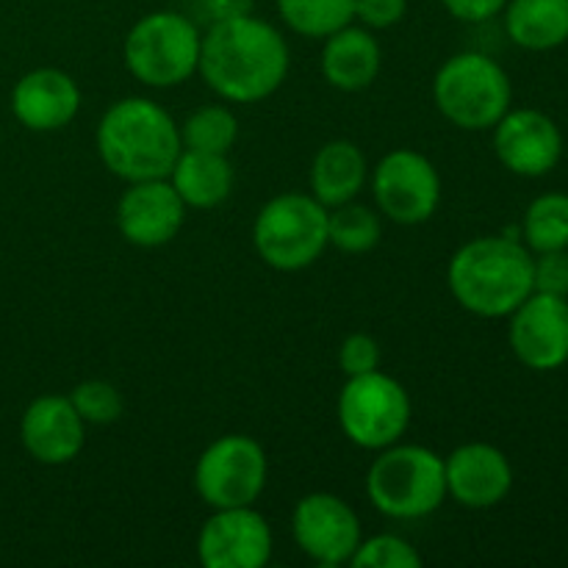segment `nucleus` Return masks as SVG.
<instances>
[{
	"instance_id": "obj_8",
	"label": "nucleus",
	"mask_w": 568,
	"mask_h": 568,
	"mask_svg": "<svg viewBox=\"0 0 568 568\" xmlns=\"http://www.w3.org/2000/svg\"><path fill=\"white\" fill-rule=\"evenodd\" d=\"M410 394L399 381L375 369L347 377L336 403L338 427L355 447L381 453L405 436L410 425Z\"/></svg>"
},
{
	"instance_id": "obj_1",
	"label": "nucleus",
	"mask_w": 568,
	"mask_h": 568,
	"mask_svg": "<svg viewBox=\"0 0 568 568\" xmlns=\"http://www.w3.org/2000/svg\"><path fill=\"white\" fill-rule=\"evenodd\" d=\"M288 44L272 22L244 14L211 22L200 42L205 87L227 103H258L272 98L288 75Z\"/></svg>"
},
{
	"instance_id": "obj_30",
	"label": "nucleus",
	"mask_w": 568,
	"mask_h": 568,
	"mask_svg": "<svg viewBox=\"0 0 568 568\" xmlns=\"http://www.w3.org/2000/svg\"><path fill=\"white\" fill-rule=\"evenodd\" d=\"M532 292L568 297V253L552 250L532 258Z\"/></svg>"
},
{
	"instance_id": "obj_11",
	"label": "nucleus",
	"mask_w": 568,
	"mask_h": 568,
	"mask_svg": "<svg viewBox=\"0 0 568 568\" xmlns=\"http://www.w3.org/2000/svg\"><path fill=\"white\" fill-rule=\"evenodd\" d=\"M292 536L300 552L316 566L349 564L361 544V519L342 497L327 491L305 494L292 510Z\"/></svg>"
},
{
	"instance_id": "obj_4",
	"label": "nucleus",
	"mask_w": 568,
	"mask_h": 568,
	"mask_svg": "<svg viewBox=\"0 0 568 568\" xmlns=\"http://www.w3.org/2000/svg\"><path fill=\"white\" fill-rule=\"evenodd\" d=\"M366 497L388 519H425L447 499L444 458L422 444H392L366 471Z\"/></svg>"
},
{
	"instance_id": "obj_26",
	"label": "nucleus",
	"mask_w": 568,
	"mask_h": 568,
	"mask_svg": "<svg viewBox=\"0 0 568 568\" xmlns=\"http://www.w3.org/2000/svg\"><path fill=\"white\" fill-rule=\"evenodd\" d=\"M525 242L532 253L568 247V194L549 192L530 203L525 214Z\"/></svg>"
},
{
	"instance_id": "obj_29",
	"label": "nucleus",
	"mask_w": 568,
	"mask_h": 568,
	"mask_svg": "<svg viewBox=\"0 0 568 568\" xmlns=\"http://www.w3.org/2000/svg\"><path fill=\"white\" fill-rule=\"evenodd\" d=\"M381 344L372 336H366V333H353L338 347V366H342V372L347 377L381 369Z\"/></svg>"
},
{
	"instance_id": "obj_19",
	"label": "nucleus",
	"mask_w": 568,
	"mask_h": 568,
	"mask_svg": "<svg viewBox=\"0 0 568 568\" xmlns=\"http://www.w3.org/2000/svg\"><path fill=\"white\" fill-rule=\"evenodd\" d=\"M383 67L381 42L364 26H344L325 37L320 70L338 92H364L377 81Z\"/></svg>"
},
{
	"instance_id": "obj_12",
	"label": "nucleus",
	"mask_w": 568,
	"mask_h": 568,
	"mask_svg": "<svg viewBox=\"0 0 568 568\" xmlns=\"http://www.w3.org/2000/svg\"><path fill=\"white\" fill-rule=\"evenodd\" d=\"M275 538L255 505L216 508L197 532V558L205 568H264Z\"/></svg>"
},
{
	"instance_id": "obj_18",
	"label": "nucleus",
	"mask_w": 568,
	"mask_h": 568,
	"mask_svg": "<svg viewBox=\"0 0 568 568\" xmlns=\"http://www.w3.org/2000/svg\"><path fill=\"white\" fill-rule=\"evenodd\" d=\"M11 111L28 131H61L81 111V89L70 72L55 70V67H39V70L26 72L14 83Z\"/></svg>"
},
{
	"instance_id": "obj_28",
	"label": "nucleus",
	"mask_w": 568,
	"mask_h": 568,
	"mask_svg": "<svg viewBox=\"0 0 568 568\" xmlns=\"http://www.w3.org/2000/svg\"><path fill=\"white\" fill-rule=\"evenodd\" d=\"M355 568H416L422 566V555L410 547L405 538L394 532H381V536L361 538L358 549L349 558Z\"/></svg>"
},
{
	"instance_id": "obj_10",
	"label": "nucleus",
	"mask_w": 568,
	"mask_h": 568,
	"mask_svg": "<svg viewBox=\"0 0 568 568\" xmlns=\"http://www.w3.org/2000/svg\"><path fill=\"white\" fill-rule=\"evenodd\" d=\"M372 194L383 216L397 225H422L442 203V178L427 155L410 148L392 150L372 172Z\"/></svg>"
},
{
	"instance_id": "obj_22",
	"label": "nucleus",
	"mask_w": 568,
	"mask_h": 568,
	"mask_svg": "<svg viewBox=\"0 0 568 568\" xmlns=\"http://www.w3.org/2000/svg\"><path fill=\"white\" fill-rule=\"evenodd\" d=\"M505 31L525 50H552L568 39V0H508Z\"/></svg>"
},
{
	"instance_id": "obj_3",
	"label": "nucleus",
	"mask_w": 568,
	"mask_h": 568,
	"mask_svg": "<svg viewBox=\"0 0 568 568\" xmlns=\"http://www.w3.org/2000/svg\"><path fill=\"white\" fill-rule=\"evenodd\" d=\"M447 283L464 311L503 320L532 294V255L519 239L505 233L471 239L449 258Z\"/></svg>"
},
{
	"instance_id": "obj_6",
	"label": "nucleus",
	"mask_w": 568,
	"mask_h": 568,
	"mask_svg": "<svg viewBox=\"0 0 568 568\" xmlns=\"http://www.w3.org/2000/svg\"><path fill=\"white\" fill-rule=\"evenodd\" d=\"M327 244V209L314 194H277L253 222L255 253L277 272L308 270L322 258Z\"/></svg>"
},
{
	"instance_id": "obj_16",
	"label": "nucleus",
	"mask_w": 568,
	"mask_h": 568,
	"mask_svg": "<svg viewBox=\"0 0 568 568\" xmlns=\"http://www.w3.org/2000/svg\"><path fill=\"white\" fill-rule=\"evenodd\" d=\"M447 497L469 510H486L503 503L514 488V469L503 449L471 442L444 458Z\"/></svg>"
},
{
	"instance_id": "obj_33",
	"label": "nucleus",
	"mask_w": 568,
	"mask_h": 568,
	"mask_svg": "<svg viewBox=\"0 0 568 568\" xmlns=\"http://www.w3.org/2000/svg\"><path fill=\"white\" fill-rule=\"evenodd\" d=\"M255 0H200V11L209 22L233 20V17L253 14Z\"/></svg>"
},
{
	"instance_id": "obj_27",
	"label": "nucleus",
	"mask_w": 568,
	"mask_h": 568,
	"mask_svg": "<svg viewBox=\"0 0 568 568\" xmlns=\"http://www.w3.org/2000/svg\"><path fill=\"white\" fill-rule=\"evenodd\" d=\"M70 403L87 425H114L125 410L120 388L105 381H83L72 388Z\"/></svg>"
},
{
	"instance_id": "obj_31",
	"label": "nucleus",
	"mask_w": 568,
	"mask_h": 568,
	"mask_svg": "<svg viewBox=\"0 0 568 568\" xmlns=\"http://www.w3.org/2000/svg\"><path fill=\"white\" fill-rule=\"evenodd\" d=\"M408 0H355V20L369 31H386L403 22Z\"/></svg>"
},
{
	"instance_id": "obj_2",
	"label": "nucleus",
	"mask_w": 568,
	"mask_h": 568,
	"mask_svg": "<svg viewBox=\"0 0 568 568\" xmlns=\"http://www.w3.org/2000/svg\"><path fill=\"white\" fill-rule=\"evenodd\" d=\"M94 148L111 175L136 183L170 178L183 144L164 105L150 98H122L100 116Z\"/></svg>"
},
{
	"instance_id": "obj_32",
	"label": "nucleus",
	"mask_w": 568,
	"mask_h": 568,
	"mask_svg": "<svg viewBox=\"0 0 568 568\" xmlns=\"http://www.w3.org/2000/svg\"><path fill=\"white\" fill-rule=\"evenodd\" d=\"M442 3L455 20L477 26V22H488L491 17H497L508 0H442Z\"/></svg>"
},
{
	"instance_id": "obj_21",
	"label": "nucleus",
	"mask_w": 568,
	"mask_h": 568,
	"mask_svg": "<svg viewBox=\"0 0 568 568\" xmlns=\"http://www.w3.org/2000/svg\"><path fill=\"white\" fill-rule=\"evenodd\" d=\"M233 166L227 155L200 153V150H181L175 166L170 172V183L186 209L209 211L225 203L233 192Z\"/></svg>"
},
{
	"instance_id": "obj_14",
	"label": "nucleus",
	"mask_w": 568,
	"mask_h": 568,
	"mask_svg": "<svg viewBox=\"0 0 568 568\" xmlns=\"http://www.w3.org/2000/svg\"><path fill=\"white\" fill-rule=\"evenodd\" d=\"M508 338L527 369H560L568 361V300L532 292L510 314Z\"/></svg>"
},
{
	"instance_id": "obj_5",
	"label": "nucleus",
	"mask_w": 568,
	"mask_h": 568,
	"mask_svg": "<svg viewBox=\"0 0 568 568\" xmlns=\"http://www.w3.org/2000/svg\"><path fill=\"white\" fill-rule=\"evenodd\" d=\"M514 87L508 72L491 55L466 50L438 67L433 103L438 114L460 131H488L510 111Z\"/></svg>"
},
{
	"instance_id": "obj_25",
	"label": "nucleus",
	"mask_w": 568,
	"mask_h": 568,
	"mask_svg": "<svg viewBox=\"0 0 568 568\" xmlns=\"http://www.w3.org/2000/svg\"><path fill=\"white\" fill-rule=\"evenodd\" d=\"M183 150L227 155L239 139V120L227 105H203L178 125Z\"/></svg>"
},
{
	"instance_id": "obj_20",
	"label": "nucleus",
	"mask_w": 568,
	"mask_h": 568,
	"mask_svg": "<svg viewBox=\"0 0 568 568\" xmlns=\"http://www.w3.org/2000/svg\"><path fill=\"white\" fill-rule=\"evenodd\" d=\"M369 178L364 150L349 139H333L316 150L311 161V194L325 209L349 203L358 197Z\"/></svg>"
},
{
	"instance_id": "obj_17",
	"label": "nucleus",
	"mask_w": 568,
	"mask_h": 568,
	"mask_svg": "<svg viewBox=\"0 0 568 568\" xmlns=\"http://www.w3.org/2000/svg\"><path fill=\"white\" fill-rule=\"evenodd\" d=\"M20 442L37 464L64 466L81 455L87 422L78 416L70 397L44 394L26 408L20 419Z\"/></svg>"
},
{
	"instance_id": "obj_13",
	"label": "nucleus",
	"mask_w": 568,
	"mask_h": 568,
	"mask_svg": "<svg viewBox=\"0 0 568 568\" xmlns=\"http://www.w3.org/2000/svg\"><path fill=\"white\" fill-rule=\"evenodd\" d=\"M183 220H186V203L175 192L170 178L128 183L116 203V227L133 247H164L181 233Z\"/></svg>"
},
{
	"instance_id": "obj_9",
	"label": "nucleus",
	"mask_w": 568,
	"mask_h": 568,
	"mask_svg": "<svg viewBox=\"0 0 568 568\" xmlns=\"http://www.w3.org/2000/svg\"><path fill=\"white\" fill-rule=\"evenodd\" d=\"M266 477L264 447L250 436L227 433L211 442L194 464V491L211 510L244 508L258 503Z\"/></svg>"
},
{
	"instance_id": "obj_24",
	"label": "nucleus",
	"mask_w": 568,
	"mask_h": 568,
	"mask_svg": "<svg viewBox=\"0 0 568 568\" xmlns=\"http://www.w3.org/2000/svg\"><path fill=\"white\" fill-rule=\"evenodd\" d=\"M383 222L377 211L361 203H344L327 209V242L347 255H364L381 244Z\"/></svg>"
},
{
	"instance_id": "obj_7",
	"label": "nucleus",
	"mask_w": 568,
	"mask_h": 568,
	"mask_svg": "<svg viewBox=\"0 0 568 568\" xmlns=\"http://www.w3.org/2000/svg\"><path fill=\"white\" fill-rule=\"evenodd\" d=\"M200 42L203 33L186 14L153 11L128 31L122 59L139 83L150 89H172L197 72Z\"/></svg>"
},
{
	"instance_id": "obj_23",
	"label": "nucleus",
	"mask_w": 568,
	"mask_h": 568,
	"mask_svg": "<svg viewBox=\"0 0 568 568\" xmlns=\"http://www.w3.org/2000/svg\"><path fill=\"white\" fill-rule=\"evenodd\" d=\"M281 20L294 33L325 39L355 20V0H275Z\"/></svg>"
},
{
	"instance_id": "obj_15",
	"label": "nucleus",
	"mask_w": 568,
	"mask_h": 568,
	"mask_svg": "<svg viewBox=\"0 0 568 568\" xmlns=\"http://www.w3.org/2000/svg\"><path fill=\"white\" fill-rule=\"evenodd\" d=\"M494 153L514 175L541 178L558 166L564 136L552 116L544 111L516 109L494 125Z\"/></svg>"
}]
</instances>
